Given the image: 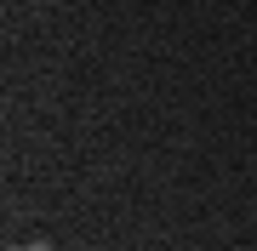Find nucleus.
Instances as JSON below:
<instances>
[{"label": "nucleus", "instance_id": "nucleus-1", "mask_svg": "<svg viewBox=\"0 0 257 251\" xmlns=\"http://www.w3.org/2000/svg\"><path fill=\"white\" fill-rule=\"evenodd\" d=\"M23 251H52V240H46V234H35V240H29Z\"/></svg>", "mask_w": 257, "mask_h": 251}]
</instances>
